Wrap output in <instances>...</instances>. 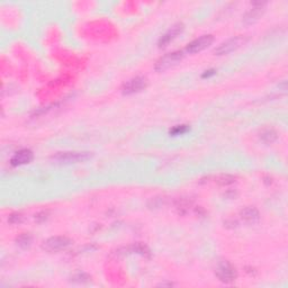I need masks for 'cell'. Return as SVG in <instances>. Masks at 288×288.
Returning <instances> with one entry per match:
<instances>
[{"label": "cell", "instance_id": "6", "mask_svg": "<svg viewBox=\"0 0 288 288\" xmlns=\"http://www.w3.org/2000/svg\"><path fill=\"white\" fill-rule=\"evenodd\" d=\"M148 85V81L144 77H135L129 80L123 86V93L125 95H132V93L140 92L145 89Z\"/></svg>", "mask_w": 288, "mask_h": 288}, {"label": "cell", "instance_id": "3", "mask_svg": "<svg viewBox=\"0 0 288 288\" xmlns=\"http://www.w3.org/2000/svg\"><path fill=\"white\" fill-rule=\"evenodd\" d=\"M245 42V39L242 36H235L232 39L226 40L225 42L221 43L220 45L215 48L214 53L216 55H225L229 54L231 52L238 50L239 47L242 46Z\"/></svg>", "mask_w": 288, "mask_h": 288}, {"label": "cell", "instance_id": "10", "mask_svg": "<svg viewBox=\"0 0 288 288\" xmlns=\"http://www.w3.org/2000/svg\"><path fill=\"white\" fill-rule=\"evenodd\" d=\"M241 218L248 223H256L259 221V213L256 208L246 207L241 211Z\"/></svg>", "mask_w": 288, "mask_h": 288}, {"label": "cell", "instance_id": "9", "mask_svg": "<svg viewBox=\"0 0 288 288\" xmlns=\"http://www.w3.org/2000/svg\"><path fill=\"white\" fill-rule=\"evenodd\" d=\"M33 159H34L33 152L31 150H28V149H23V150H20L15 153L13 158L10 159V163H12V166L14 167H18L32 162Z\"/></svg>", "mask_w": 288, "mask_h": 288}, {"label": "cell", "instance_id": "2", "mask_svg": "<svg viewBox=\"0 0 288 288\" xmlns=\"http://www.w3.org/2000/svg\"><path fill=\"white\" fill-rule=\"evenodd\" d=\"M182 58H184V52L182 51H175L163 55L162 58H160L156 61L155 70L159 71V72H163V71L173 68L178 62H180Z\"/></svg>", "mask_w": 288, "mask_h": 288}, {"label": "cell", "instance_id": "11", "mask_svg": "<svg viewBox=\"0 0 288 288\" xmlns=\"http://www.w3.org/2000/svg\"><path fill=\"white\" fill-rule=\"evenodd\" d=\"M16 242H17V245L21 246L22 249H27L32 245L33 237L28 233H23V234L20 235V237L17 238Z\"/></svg>", "mask_w": 288, "mask_h": 288}, {"label": "cell", "instance_id": "12", "mask_svg": "<svg viewBox=\"0 0 288 288\" xmlns=\"http://www.w3.org/2000/svg\"><path fill=\"white\" fill-rule=\"evenodd\" d=\"M261 9H263V8H261V6H260V7H257V8H253V9L250 10V12L246 13L245 17H244V21L249 24L254 23V22L258 20V17H259L261 15V12H263Z\"/></svg>", "mask_w": 288, "mask_h": 288}, {"label": "cell", "instance_id": "13", "mask_svg": "<svg viewBox=\"0 0 288 288\" xmlns=\"http://www.w3.org/2000/svg\"><path fill=\"white\" fill-rule=\"evenodd\" d=\"M260 138L263 140L266 143H272L277 140V133L274 130H266L261 133Z\"/></svg>", "mask_w": 288, "mask_h": 288}, {"label": "cell", "instance_id": "4", "mask_svg": "<svg viewBox=\"0 0 288 288\" xmlns=\"http://www.w3.org/2000/svg\"><path fill=\"white\" fill-rule=\"evenodd\" d=\"M72 241L66 237H53L43 243V249L48 252H59L68 249Z\"/></svg>", "mask_w": 288, "mask_h": 288}, {"label": "cell", "instance_id": "1", "mask_svg": "<svg viewBox=\"0 0 288 288\" xmlns=\"http://www.w3.org/2000/svg\"><path fill=\"white\" fill-rule=\"evenodd\" d=\"M92 155L90 152L84 151H68V152H59L57 155L52 156V160L54 162L60 164H70V163H79L86 162L89 159H91Z\"/></svg>", "mask_w": 288, "mask_h": 288}, {"label": "cell", "instance_id": "14", "mask_svg": "<svg viewBox=\"0 0 288 288\" xmlns=\"http://www.w3.org/2000/svg\"><path fill=\"white\" fill-rule=\"evenodd\" d=\"M188 131L189 127L187 125H178L170 131V134H173V135H180V134H185Z\"/></svg>", "mask_w": 288, "mask_h": 288}, {"label": "cell", "instance_id": "16", "mask_svg": "<svg viewBox=\"0 0 288 288\" xmlns=\"http://www.w3.org/2000/svg\"><path fill=\"white\" fill-rule=\"evenodd\" d=\"M46 219H47V212H41L37 215H35V220L39 223L44 222V221H45Z\"/></svg>", "mask_w": 288, "mask_h": 288}, {"label": "cell", "instance_id": "15", "mask_svg": "<svg viewBox=\"0 0 288 288\" xmlns=\"http://www.w3.org/2000/svg\"><path fill=\"white\" fill-rule=\"evenodd\" d=\"M23 220H24V216L21 214V213H15V214H12L9 216V219H8V221L10 223L12 224H17V223H21V222H23Z\"/></svg>", "mask_w": 288, "mask_h": 288}, {"label": "cell", "instance_id": "7", "mask_svg": "<svg viewBox=\"0 0 288 288\" xmlns=\"http://www.w3.org/2000/svg\"><path fill=\"white\" fill-rule=\"evenodd\" d=\"M216 276L219 277L221 282L229 284L237 278V271L229 263H222L216 269Z\"/></svg>", "mask_w": 288, "mask_h": 288}, {"label": "cell", "instance_id": "8", "mask_svg": "<svg viewBox=\"0 0 288 288\" xmlns=\"http://www.w3.org/2000/svg\"><path fill=\"white\" fill-rule=\"evenodd\" d=\"M184 28H185V26L182 23L175 24L173 27L168 29V31L164 33V34L161 37H160L159 46L162 47V46L168 45V44H169L171 41H174L179 34H181L182 31H184Z\"/></svg>", "mask_w": 288, "mask_h": 288}, {"label": "cell", "instance_id": "5", "mask_svg": "<svg viewBox=\"0 0 288 288\" xmlns=\"http://www.w3.org/2000/svg\"><path fill=\"white\" fill-rule=\"evenodd\" d=\"M213 42H214V37H213V35H203L198 37L196 40H194L193 42H190L186 47V52L190 54L198 53V52L203 51L206 47H208Z\"/></svg>", "mask_w": 288, "mask_h": 288}, {"label": "cell", "instance_id": "17", "mask_svg": "<svg viewBox=\"0 0 288 288\" xmlns=\"http://www.w3.org/2000/svg\"><path fill=\"white\" fill-rule=\"evenodd\" d=\"M212 74H215V71L214 70L205 71V73L203 74V78H208L209 76H212Z\"/></svg>", "mask_w": 288, "mask_h": 288}]
</instances>
